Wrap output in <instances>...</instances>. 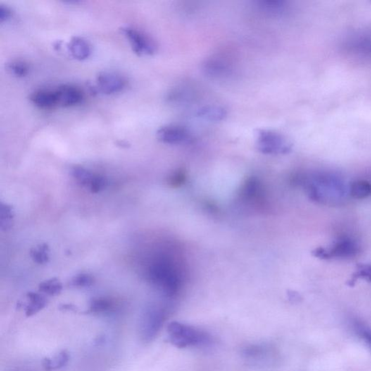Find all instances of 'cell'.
Listing matches in <instances>:
<instances>
[{
	"mask_svg": "<svg viewBox=\"0 0 371 371\" xmlns=\"http://www.w3.org/2000/svg\"><path fill=\"white\" fill-rule=\"evenodd\" d=\"M299 179L309 198L316 203L335 205L343 201L349 192L344 181L331 172H315Z\"/></svg>",
	"mask_w": 371,
	"mask_h": 371,
	"instance_id": "6da1fadb",
	"label": "cell"
},
{
	"mask_svg": "<svg viewBox=\"0 0 371 371\" xmlns=\"http://www.w3.org/2000/svg\"><path fill=\"white\" fill-rule=\"evenodd\" d=\"M149 277L152 284L166 296H174L181 289V277L171 261L165 257H160L150 265Z\"/></svg>",
	"mask_w": 371,
	"mask_h": 371,
	"instance_id": "7a4b0ae2",
	"label": "cell"
},
{
	"mask_svg": "<svg viewBox=\"0 0 371 371\" xmlns=\"http://www.w3.org/2000/svg\"><path fill=\"white\" fill-rule=\"evenodd\" d=\"M167 331L169 342L178 348L205 346L212 342L208 333L182 323H169Z\"/></svg>",
	"mask_w": 371,
	"mask_h": 371,
	"instance_id": "3957f363",
	"label": "cell"
},
{
	"mask_svg": "<svg viewBox=\"0 0 371 371\" xmlns=\"http://www.w3.org/2000/svg\"><path fill=\"white\" fill-rule=\"evenodd\" d=\"M256 146L265 155H286L291 153L292 144L280 133L260 129L255 134Z\"/></svg>",
	"mask_w": 371,
	"mask_h": 371,
	"instance_id": "277c9868",
	"label": "cell"
},
{
	"mask_svg": "<svg viewBox=\"0 0 371 371\" xmlns=\"http://www.w3.org/2000/svg\"><path fill=\"white\" fill-rule=\"evenodd\" d=\"M360 253V245L350 237H341L336 240L330 248H318L312 251L315 258L329 259H348L354 258Z\"/></svg>",
	"mask_w": 371,
	"mask_h": 371,
	"instance_id": "5b68a950",
	"label": "cell"
},
{
	"mask_svg": "<svg viewBox=\"0 0 371 371\" xmlns=\"http://www.w3.org/2000/svg\"><path fill=\"white\" fill-rule=\"evenodd\" d=\"M120 32L130 43L133 51L139 55H152L155 54L157 46L155 41L135 28L122 27Z\"/></svg>",
	"mask_w": 371,
	"mask_h": 371,
	"instance_id": "8992f818",
	"label": "cell"
},
{
	"mask_svg": "<svg viewBox=\"0 0 371 371\" xmlns=\"http://www.w3.org/2000/svg\"><path fill=\"white\" fill-rule=\"evenodd\" d=\"M165 320V313L160 308L149 309L144 314L141 322V339L150 342L156 337Z\"/></svg>",
	"mask_w": 371,
	"mask_h": 371,
	"instance_id": "52a82bcc",
	"label": "cell"
},
{
	"mask_svg": "<svg viewBox=\"0 0 371 371\" xmlns=\"http://www.w3.org/2000/svg\"><path fill=\"white\" fill-rule=\"evenodd\" d=\"M157 137L164 144L170 145L188 144L192 140V134L187 129L175 125L160 128L157 132Z\"/></svg>",
	"mask_w": 371,
	"mask_h": 371,
	"instance_id": "ba28073f",
	"label": "cell"
},
{
	"mask_svg": "<svg viewBox=\"0 0 371 371\" xmlns=\"http://www.w3.org/2000/svg\"><path fill=\"white\" fill-rule=\"evenodd\" d=\"M96 82L99 90L106 94L120 92L127 84L125 77L118 72L111 71L100 72L96 76Z\"/></svg>",
	"mask_w": 371,
	"mask_h": 371,
	"instance_id": "9c48e42d",
	"label": "cell"
},
{
	"mask_svg": "<svg viewBox=\"0 0 371 371\" xmlns=\"http://www.w3.org/2000/svg\"><path fill=\"white\" fill-rule=\"evenodd\" d=\"M58 96V105L63 108H69L80 104L84 100V93L77 86L68 85L60 86L55 89Z\"/></svg>",
	"mask_w": 371,
	"mask_h": 371,
	"instance_id": "30bf717a",
	"label": "cell"
},
{
	"mask_svg": "<svg viewBox=\"0 0 371 371\" xmlns=\"http://www.w3.org/2000/svg\"><path fill=\"white\" fill-rule=\"evenodd\" d=\"M33 104L42 110H50L58 106L56 91L50 89H39L33 92L30 96Z\"/></svg>",
	"mask_w": 371,
	"mask_h": 371,
	"instance_id": "8fae6325",
	"label": "cell"
},
{
	"mask_svg": "<svg viewBox=\"0 0 371 371\" xmlns=\"http://www.w3.org/2000/svg\"><path fill=\"white\" fill-rule=\"evenodd\" d=\"M72 58L78 60H85L91 56V44L84 38L74 36L70 39L68 46Z\"/></svg>",
	"mask_w": 371,
	"mask_h": 371,
	"instance_id": "7c38bea8",
	"label": "cell"
},
{
	"mask_svg": "<svg viewBox=\"0 0 371 371\" xmlns=\"http://www.w3.org/2000/svg\"><path fill=\"white\" fill-rule=\"evenodd\" d=\"M196 115L203 120L210 122H219L227 117V110L217 105H205L196 112Z\"/></svg>",
	"mask_w": 371,
	"mask_h": 371,
	"instance_id": "4fadbf2b",
	"label": "cell"
},
{
	"mask_svg": "<svg viewBox=\"0 0 371 371\" xmlns=\"http://www.w3.org/2000/svg\"><path fill=\"white\" fill-rule=\"evenodd\" d=\"M204 70L208 76L219 78L229 76L231 71L230 67L222 60H209L204 64Z\"/></svg>",
	"mask_w": 371,
	"mask_h": 371,
	"instance_id": "5bb4252c",
	"label": "cell"
},
{
	"mask_svg": "<svg viewBox=\"0 0 371 371\" xmlns=\"http://www.w3.org/2000/svg\"><path fill=\"white\" fill-rule=\"evenodd\" d=\"M27 296L29 301L25 310L26 315L27 317H32L36 315L47 305V300L39 293L29 291L27 293Z\"/></svg>",
	"mask_w": 371,
	"mask_h": 371,
	"instance_id": "9a60e30c",
	"label": "cell"
},
{
	"mask_svg": "<svg viewBox=\"0 0 371 371\" xmlns=\"http://www.w3.org/2000/svg\"><path fill=\"white\" fill-rule=\"evenodd\" d=\"M349 193L355 199H365L371 195V183L365 180L355 181L350 186Z\"/></svg>",
	"mask_w": 371,
	"mask_h": 371,
	"instance_id": "2e32d148",
	"label": "cell"
},
{
	"mask_svg": "<svg viewBox=\"0 0 371 371\" xmlns=\"http://www.w3.org/2000/svg\"><path fill=\"white\" fill-rule=\"evenodd\" d=\"M257 3L260 10L271 15H281L287 8L285 2L279 0H263Z\"/></svg>",
	"mask_w": 371,
	"mask_h": 371,
	"instance_id": "e0dca14e",
	"label": "cell"
},
{
	"mask_svg": "<svg viewBox=\"0 0 371 371\" xmlns=\"http://www.w3.org/2000/svg\"><path fill=\"white\" fill-rule=\"evenodd\" d=\"M269 354V348L263 344H251L242 350V355L248 360H261Z\"/></svg>",
	"mask_w": 371,
	"mask_h": 371,
	"instance_id": "ac0fdd59",
	"label": "cell"
},
{
	"mask_svg": "<svg viewBox=\"0 0 371 371\" xmlns=\"http://www.w3.org/2000/svg\"><path fill=\"white\" fill-rule=\"evenodd\" d=\"M72 177L77 181L79 184L89 189L91 182L94 180L96 174H93L90 170L81 166H75L72 168Z\"/></svg>",
	"mask_w": 371,
	"mask_h": 371,
	"instance_id": "d6986e66",
	"label": "cell"
},
{
	"mask_svg": "<svg viewBox=\"0 0 371 371\" xmlns=\"http://www.w3.org/2000/svg\"><path fill=\"white\" fill-rule=\"evenodd\" d=\"M14 211L13 207L8 204L0 205V225L2 230H10L13 226Z\"/></svg>",
	"mask_w": 371,
	"mask_h": 371,
	"instance_id": "ffe728a7",
	"label": "cell"
},
{
	"mask_svg": "<svg viewBox=\"0 0 371 371\" xmlns=\"http://www.w3.org/2000/svg\"><path fill=\"white\" fill-rule=\"evenodd\" d=\"M39 291L50 296L60 294L63 290V285L57 278L43 281L39 286Z\"/></svg>",
	"mask_w": 371,
	"mask_h": 371,
	"instance_id": "44dd1931",
	"label": "cell"
},
{
	"mask_svg": "<svg viewBox=\"0 0 371 371\" xmlns=\"http://www.w3.org/2000/svg\"><path fill=\"white\" fill-rule=\"evenodd\" d=\"M30 256L37 264L44 265L47 263L50 260L49 246L46 244H41L36 248H32L30 251Z\"/></svg>",
	"mask_w": 371,
	"mask_h": 371,
	"instance_id": "7402d4cb",
	"label": "cell"
},
{
	"mask_svg": "<svg viewBox=\"0 0 371 371\" xmlns=\"http://www.w3.org/2000/svg\"><path fill=\"white\" fill-rule=\"evenodd\" d=\"M358 279H363L371 282V264H359L357 266L356 271L354 273L351 279L349 281V285H355Z\"/></svg>",
	"mask_w": 371,
	"mask_h": 371,
	"instance_id": "603a6c76",
	"label": "cell"
},
{
	"mask_svg": "<svg viewBox=\"0 0 371 371\" xmlns=\"http://www.w3.org/2000/svg\"><path fill=\"white\" fill-rule=\"evenodd\" d=\"M8 69L10 73L18 78L25 77L29 72V65L21 60H12L8 64Z\"/></svg>",
	"mask_w": 371,
	"mask_h": 371,
	"instance_id": "cb8c5ba5",
	"label": "cell"
},
{
	"mask_svg": "<svg viewBox=\"0 0 371 371\" xmlns=\"http://www.w3.org/2000/svg\"><path fill=\"white\" fill-rule=\"evenodd\" d=\"M111 303L110 300L105 298H94L91 300L89 310L86 313H100L107 311L111 308Z\"/></svg>",
	"mask_w": 371,
	"mask_h": 371,
	"instance_id": "d4e9b609",
	"label": "cell"
},
{
	"mask_svg": "<svg viewBox=\"0 0 371 371\" xmlns=\"http://www.w3.org/2000/svg\"><path fill=\"white\" fill-rule=\"evenodd\" d=\"M69 359H70V357H69V354L66 350H63V351L60 352L56 356L51 359L53 370L63 368L68 364Z\"/></svg>",
	"mask_w": 371,
	"mask_h": 371,
	"instance_id": "484cf974",
	"label": "cell"
},
{
	"mask_svg": "<svg viewBox=\"0 0 371 371\" xmlns=\"http://www.w3.org/2000/svg\"><path fill=\"white\" fill-rule=\"evenodd\" d=\"M94 283V278L87 274H81L76 276L72 279V286L76 287H89Z\"/></svg>",
	"mask_w": 371,
	"mask_h": 371,
	"instance_id": "4316f807",
	"label": "cell"
},
{
	"mask_svg": "<svg viewBox=\"0 0 371 371\" xmlns=\"http://www.w3.org/2000/svg\"><path fill=\"white\" fill-rule=\"evenodd\" d=\"M107 185H108V181H107L106 178L99 175V174H96L89 189L91 192L98 193L104 190L107 187Z\"/></svg>",
	"mask_w": 371,
	"mask_h": 371,
	"instance_id": "83f0119b",
	"label": "cell"
},
{
	"mask_svg": "<svg viewBox=\"0 0 371 371\" xmlns=\"http://www.w3.org/2000/svg\"><path fill=\"white\" fill-rule=\"evenodd\" d=\"M354 326H355V331L358 333V335L360 336L367 344H368V346L370 347V348L371 349L370 329L367 328L366 326L362 325V324L359 322H355V324H354Z\"/></svg>",
	"mask_w": 371,
	"mask_h": 371,
	"instance_id": "f1b7e54d",
	"label": "cell"
},
{
	"mask_svg": "<svg viewBox=\"0 0 371 371\" xmlns=\"http://www.w3.org/2000/svg\"><path fill=\"white\" fill-rule=\"evenodd\" d=\"M185 179V176H184V172H177L170 178L169 183L171 184L172 186H178L182 184Z\"/></svg>",
	"mask_w": 371,
	"mask_h": 371,
	"instance_id": "f546056e",
	"label": "cell"
},
{
	"mask_svg": "<svg viewBox=\"0 0 371 371\" xmlns=\"http://www.w3.org/2000/svg\"><path fill=\"white\" fill-rule=\"evenodd\" d=\"M12 15H13V13L8 6L3 5H0V21L2 23L9 20Z\"/></svg>",
	"mask_w": 371,
	"mask_h": 371,
	"instance_id": "4dcf8cb0",
	"label": "cell"
},
{
	"mask_svg": "<svg viewBox=\"0 0 371 371\" xmlns=\"http://www.w3.org/2000/svg\"><path fill=\"white\" fill-rule=\"evenodd\" d=\"M59 309L60 310H63V311H79L77 307L72 305V304H62V305H60Z\"/></svg>",
	"mask_w": 371,
	"mask_h": 371,
	"instance_id": "1f68e13d",
	"label": "cell"
},
{
	"mask_svg": "<svg viewBox=\"0 0 371 371\" xmlns=\"http://www.w3.org/2000/svg\"><path fill=\"white\" fill-rule=\"evenodd\" d=\"M288 296H289V299L293 302H298L301 300L300 295L294 291H289L288 292Z\"/></svg>",
	"mask_w": 371,
	"mask_h": 371,
	"instance_id": "d6a6232c",
	"label": "cell"
},
{
	"mask_svg": "<svg viewBox=\"0 0 371 371\" xmlns=\"http://www.w3.org/2000/svg\"><path fill=\"white\" fill-rule=\"evenodd\" d=\"M43 367L46 371H52L53 370V367H52V360L51 358H45L42 361Z\"/></svg>",
	"mask_w": 371,
	"mask_h": 371,
	"instance_id": "836d02e7",
	"label": "cell"
}]
</instances>
